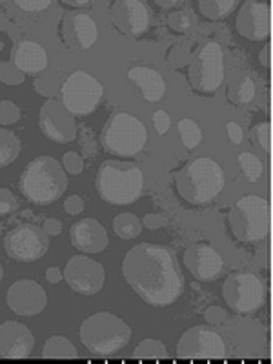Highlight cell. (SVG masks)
Returning a JSON list of instances; mask_svg holds the SVG:
<instances>
[{
  "label": "cell",
  "instance_id": "1",
  "mask_svg": "<svg viewBox=\"0 0 273 364\" xmlns=\"http://www.w3.org/2000/svg\"><path fill=\"white\" fill-rule=\"evenodd\" d=\"M126 281L146 304L170 306L182 294L177 257L166 246L142 242L126 253L122 262Z\"/></svg>",
  "mask_w": 273,
  "mask_h": 364
},
{
  "label": "cell",
  "instance_id": "2",
  "mask_svg": "<svg viewBox=\"0 0 273 364\" xmlns=\"http://www.w3.org/2000/svg\"><path fill=\"white\" fill-rule=\"evenodd\" d=\"M97 193L113 206H128L141 199L144 191V173L133 162L106 161L100 164L95 178Z\"/></svg>",
  "mask_w": 273,
  "mask_h": 364
},
{
  "label": "cell",
  "instance_id": "3",
  "mask_svg": "<svg viewBox=\"0 0 273 364\" xmlns=\"http://www.w3.org/2000/svg\"><path fill=\"white\" fill-rule=\"evenodd\" d=\"M224 170L213 159L199 157L186 164L175 175V184L186 203L203 206L219 197L224 190Z\"/></svg>",
  "mask_w": 273,
  "mask_h": 364
},
{
  "label": "cell",
  "instance_id": "4",
  "mask_svg": "<svg viewBox=\"0 0 273 364\" xmlns=\"http://www.w3.org/2000/svg\"><path fill=\"white\" fill-rule=\"evenodd\" d=\"M18 186L29 203L48 206L63 197L68 178L64 168L53 157H37L24 168Z\"/></svg>",
  "mask_w": 273,
  "mask_h": 364
},
{
  "label": "cell",
  "instance_id": "5",
  "mask_svg": "<svg viewBox=\"0 0 273 364\" xmlns=\"http://www.w3.org/2000/svg\"><path fill=\"white\" fill-rule=\"evenodd\" d=\"M132 339V328L108 311L91 315L80 326V341L90 353L108 357L120 352Z\"/></svg>",
  "mask_w": 273,
  "mask_h": 364
},
{
  "label": "cell",
  "instance_id": "6",
  "mask_svg": "<svg viewBox=\"0 0 273 364\" xmlns=\"http://www.w3.org/2000/svg\"><path fill=\"white\" fill-rule=\"evenodd\" d=\"M102 146L117 157H136L148 142V129L132 113L117 112L108 119L102 129Z\"/></svg>",
  "mask_w": 273,
  "mask_h": 364
},
{
  "label": "cell",
  "instance_id": "7",
  "mask_svg": "<svg viewBox=\"0 0 273 364\" xmlns=\"http://www.w3.org/2000/svg\"><path fill=\"white\" fill-rule=\"evenodd\" d=\"M230 226L240 242L257 245L269 233L268 200L257 195H246L230 211Z\"/></svg>",
  "mask_w": 273,
  "mask_h": 364
},
{
  "label": "cell",
  "instance_id": "8",
  "mask_svg": "<svg viewBox=\"0 0 273 364\" xmlns=\"http://www.w3.org/2000/svg\"><path fill=\"white\" fill-rule=\"evenodd\" d=\"M102 84L93 75L82 70L70 75L66 82H64L63 90H60V100H63L60 104L73 117L91 115L99 108V104L102 102Z\"/></svg>",
  "mask_w": 273,
  "mask_h": 364
},
{
  "label": "cell",
  "instance_id": "9",
  "mask_svg": "<svg viewBox=\"0 0 273 364\" xmlns=\"http://www.w3.org/2000/svg\"><path fill=\"white\" fill-rule=\"evenodd\" d=\"M224 301L235 314L248 315L257 311L266 301V286L252 272H237L223 286Z\"/></svg>",
  "mask_w": 273,
  "mask_h": 364
},
{
  "label": "cell",
  "instance_id": "10",
  "mask_svg": "<svg viewBox=\"0 0 273 364\" xmlns=\"http://www.w3.org/2000/svg\"><path fill=\"white\" fill-rule=\"evenodd\" d=\"M190 82L195 91L211 95L215 93L224 82V55L223 48L217 42H208L191 60Z\"/></svg>",
  "mask_w": 273,
  "mask_h": 364
},
{
  "label": "cell",
  "instance_id": "11",
  "mask_svg": "<svg viewBox=\"0 0 273 364\" xmlns=\"http://www.w3.org/2000/svg\"><path fill=\"white\" fill-rule=\"evenodd\" d=\"M178 359H224L226 343L215 330L206 326H193L184 331L177 344Z\"/></svg>",
  "mask_w": 273,
  "mask_h": 364
},
{
  "label": "cell",
  "instance_id": "12",
  "mask_svg": "<svg viewBox=\"0 0 273 364\" xmlns=\"http://www.w3.org/2000/svg\"><path fill=\"white\" fill-rule=\"evenodd\" d=\"M4 248L11 259L18 262H35L48 253L50 240L44 230L33 224H22L6 235Z\"/></svg>",
  "mask_w": 273,
  "mask_h": 364
},
{
  "label": "cell",
  "instance_id": "13",
  "mask_svg": "<svg viewBox=\"0 0 273 364\" xmlns=\"http://www.w3.org/2000/svg\"><path fill=\"white\" fill-rule=\"evenodd\" d=\"M64 279L73 291L80 295H95L102 290L106 273L100 262L90 257L77 255L70 259L64 268Z\"/></svg>",
  "mask_w": 273,
  "mask_h": 364
},
{
  "label": "cell",
  "instance_id": "14",
  "mask_svg": "<svg viewBox=\"0 0 273 364\" xmlns=\"http://www.w3.org/2000/svg\"><path fill=\"white\" fill-rule=\"evenodd\" d=\"M38 124H41L42 133L50 141L58 142V144L71 142L75 139V135H77L73 115L64 108L63 104L57 102V100H48L42 106Z\"/></svg>",
  "mask_w": 273,
  "mask_h": 364
},
{
  "label": "cell",
  "instance_id": "15",
  "mask_svg": "<svg viewBox=\"0 0 273 364\" xmlns=\"http://www.w3.org/2000/svg\"><path fill=\"white\" fill-rule=\"evenodd\" d=\"M6 301L15 314L22 315V317H33L46 308L48 295L41 284L29 281V279H22L9 286Z\"/></svg>",
  "mask_w": 273,
  "mask_h": 364
},
{
  "label": "cell",
  "instance_id": "16",
  "mask_svg": "<svg viewBox=\"0 0 273 364\" xmlns=\"http://www.w3.org/2000/svg\"><path fill=\"white\" fill-rule=\"evenodd\" d=\"M237 29L240 37L248 41H266L272 31V11L266 2H245L237 17Z\"/></svg>",
  "mask_w": 273,
  "mask_h": 364
},
{
  "label": "cell",
  "instance_id": "17",
  "mask_svg": "<svg viewBox=\"0 0 273 364\" xmlns=\"http://www.w3.org/2000/svg\"><path fill=\"white\" fill-rule=\"evenodd\" d=\"M184 264L197 281H215L223 273L224 261L210 245H193L184 252Z\"/></svg>",
  "mask_w": 273,
  "mask_h": 364
},
{
  "label": "cell",
  "instance_id": "18",
  "mask_svg": "<svg viewBox=\"0 0 273 364\" xmlns=\"http://www.w3.org/2000/svg\"><path fill=\"white\" fill-rule=\"evenodd\" d=\"M113 24L129 37H141L149 28L148 6L139 0H122L112 8Z\"/></svg>",
  "mask_w": 273,
  "mask_h": 364
},
{
  "label": "cell",
  "instance_id": "19",
  "mask_svg": "<svg viewBox=\"0 0 273 364\" xmlns=\"http://www.w3.org/2000/svg\"><path fill=\"white\" fill-rule=\"evenodd\" d=\"M99 29L87 13H68L63 21V38L70 50H90L97 42Z\"/></svg>",
  "mask_w": 273,
  "mask_h": 364
},
{
  "label": "cell",
  "instance_id": "20",
  "mask_svg": "<svg viewBox=\"0 0 273 364\" xmlns=\"http://www.w3.org/2000/svg\"><path fill=\"white\" fill-rule=\"evenodd\" d=\"M35 348V337L28 326L6 321L0 326V355L6 359H26Z\"/></svg>",
  "mask_w": 273,
  "mask_h": 364
},
{
  "label": "cell",
  "instance_id": "21",
  "mask_svg": "<svg viewBox=\"0 0 273 364\" xmlns=\"http://www.w3.org/2000/svg\"><path fill=\"white\" fill-rule=\"evenodd\" d=\"M71 245L82 253H99L108 246V233L95 219H82L70 230Z\"/></svg>",
  "mask_w": 273,
  "mask_h": 364
},
{
  "label": "cell",
  "instance_id": "22",
  "mask_svg": "<svg viewBox=\"0 0 273 364\" xmlns=\"http://www.w3.org/2000/svg\"><path fill=\"white\" fill-rule=\"evenodd\" d=\"M11 64L21 73H41L48 66V53L38 42L33 41H18L13 46Z\"/></svg>",
  "mask_w": 273,
  "mask_h": 364
},
{
  "label": "cell",
  "instance_id": "23",
  "mask_svg": "<svg viewBox=\"0 0 273 364\" xmlns=\"http://www.w3.org/2000/svg\"><path fill=\"white\" fill-rule=\"evenodd\" d=\"M128 79L141 90L146 102H159L166 95L164 77L157 70L148 66H135L128 71Z\"/></svg>",
  "mask_w": 273,
  "mask_h": 364
},
{
  "label": "cell",
  "instance_id": "24",
  "mask_svg": "<svg viewBox=\"0 0 273 364\" xmlns=\"http://www.w3.org/2000/svg\"><path fill=\"white\" fill-rule=\"evenodd\" d=\"M44 359H77V348L66 339V337H51L42 348Z\"/></svg>",
  "mask_w": 273,
  "mask_h": 364
},
{
  "label": "cell",
  "instance_id": "25",
  "mask_svg": "<svg viewBox=\"0 0 273 364\" xmlns=\"http://www.w3.org/2000/svg\"><path fill=\"white\" fill-rule=\"evenodd\" d=\"M237 6L239 2L235 0H200L199 2L200 13L210 21H223L228 15H232Z\"/></svg>",
  "mask_w": 273,
  "mask_h": 364
},
{
  "label": "cell",
  "instance_id": "26",
  "mask_svg": "<svg viewBox=\"0 0 273 364\" xmlns=\"http://www.w3.org/2000/svg\"><path fill=\"white\" fill-rule=\"evenodd\" d=\"M21 154V141L15 133L0 129V168H6L17 161Z\"/></svg>",
  "mask_w": 273,
  "mask_h": 364
},
{
  "label": "cell",
  "instance_id": "27",
  "mask_svg": "<svg viewBox=\"0 0 273 364\" xmlns=\"http://www.w3.org/2000/svg\"><path fill=\"white\" fill-rule=\"evenodd\" d=\"M113 230L117 235L124 240H132L141 235L142 220L132 213H120L113 219Z\"/></svg>",
  "mask_w": 273,
  "mask_h": 364
},
{
  "label": "cell",
  "instance_id": "28",
  "mask_svg": "<svg viewBox=\"0 0 273 364\" xmlns=\"http://www.w3.org/2000/svg\"><path fill=\"white\" fill-rule=\"evenodd\" d=\"M178 135L182 139V144L186 146L188 149H193L200 144L203 141V129L200 126L191 119H182L178 120Z\"/></svg>",
  "mask_w": 273,
  "mask_h": 364
},
{
  "label": "cell",
  "instance_id": "29",
  "mask_svg": "<svg viewBox=\"0 0 273 364\" xmlns=\"http://www.w3.org/2000/svg\"><path fill=\"white\" fill-rule=\"evenodd\" d=\"M135 359H168V350H166L164 343L157 339H144L136 350L133 352Z\"/></svg>",
  "mask_w": 273,
  "mask_h": 364
},
{
  "label": "cell",
  "instance_id": "30",
  "mask_svg": "<svg viewBox=\"0 0 273 364\" xmlns=\"http://www.w3.org/2000/svg\"><path fill=\"white\" fill-rule=\"evenodd\" d=\"M253 97H255V82L252 77H240L230 87V99L235 100L237 104L252 102Z\"/></svg>",
  "mask_w": 273,
  "mask_h": 364
},
{
  "label": "cell",
  "instance_id": "31",
  "mask_svg": "<svg viewBox=\"0 0 273 364\" xmlns=\"http://www.w3.org/2000/svg\"><path fill=\"white\" fill-rule=\"evenodd\" d=\"M239 166L240 170H242V173H245V177L248 178L250 182L259 181V178L262 177V171H264L262 162L259 161V157H255L253 154H248V151L239 155Z\"/></svg>",
  "mask_w": 273,
  "mask_h": 364
},
{
  "label": "cell",
  "instance_id": "32",
  "mask_svg": "<svg viewBox=\"0 0 273 364\" xmlns=\"http://www.w3.org/2000/svg\"><path fill=\"white\" fill-rule=\"evenodd\" d=\"M168 22H170V28L175 29V31H186V29L191 28V24H193L195 21L193 15H191L190 11H186V9H178V11L171 13Z\"/></svg>",
  "mask_w": 273,
  "mask_h": 364
},
{
  "label": "cell",
  "instance_id": "33",
  "mask_svg": "<svg viewBox=\"0 0 273 364\" xmlns=\"http://www.w3.org/2000/svg\"><path fill=\"white\" fill-rule=\"evenodd\" d=\"M0 80L4 84H9V86H13V84H22L24 73H21L11 63H4L0 64Z\"/></svg>",
  "mask_w": 273,
  "mask_h": 364
},
{
  "label": "cell",
  "instance_id": "34",
  "mask_svg": "<svg viewBox=\"0 0 273 364\" xmlns=\"http://www.w3.org/2000/svg\"><path fill=\"white\" fill-rule=\"evenodd\" d=\"M21 112L13 102L9 100H2L0 102V124H13L15 120H18Z\"/></svg>",
  "mask_w": 273,
  "mask_h": 364
},
{
  "label": "cell",
  "instance_id": "35",
  "mask_svg": "<svg viewBox=\"0 0 273 364\" xmlns=\"http://www.w3.org/2000/svg\"><path fill=\"white\" fill-rule=\"evenodd\" d=\"M255 136L257 142L264 151H272V126L269 122H262L255 128Z\"/></svg>",
  "mask_w": 273,
  "mask_h": 364
},
{
  "label": "cell",
  "instance_id": "36",
  "mask_svg": "<svg viewBox=\"0 0 273 364\" xmlns=\"http://www.w3.org/2000/svg\"><path fill=\"white\" fill-rule=\"evenodd\" d=\"M17 208V199L9 190H0V217L9 215Z\"/></svg>",
  "mask_w": 273,
  "mask_h": 364
},
{
  "label": "cell",
  "instance_id": "37",
  "mask_svg": "<svg viewBox=\"0 0 273 364\" xmlns=\"http://www.w3.org/2000/svg\"><path fill=\"white\" fill-rule=\"evenodd\" d=\"M154 124H155V129H157L159 135H166L168 133V129H170V115L164 112V109H157V112L154 113Z\"/></svg>",
  "mask_w": 273,
  "mask_h": 364
},
{
  "label": "cell",
  "instance_id": "38",
  "mask_svg": "<svg viewBox=\"0 0 273 364\" xmlns=\"http://www.w3.org/2000/svg\"><path fill=\"white\" fill-rule=\"evenodd\" d=\"M204 318H206L210 324L217 326V324H220L226 321V311L219 306H210V308H206V311H204Z\"/></svg>",
  "mask_w": 273,
  "mask_h": 364
},
{
  "label": "cell",
  "instance_id": "39",
  "mask_svg": "<svg viewBox=\"0 0 273 364\" xmlns=\"http://www.w3.org/2000/svg\"><path fill=\"white\" fill-rule=\"evenodd\" d=\"M82 159L79 157L77 154H73V151H70V154L64 155V168H68V170L71 171V173H80L82 171Z\"/></svg>",
  "mask_w": 273,
  "mask_h": 364
},
{
  "label": "cell",
  "instance_id": "40",
  "mask_svg": "<svg viewBox=\"0 0 273 364\" xmlns=\"http://www.w3.org/2000/svg\"><path fill=\"white\" fill-rule=\"evenodd\" d=\"M226 132H228V139H230V142L235 146L240 144L242 139H245V132H242V128H240L237 122H228Z\"/></svg>",
  "mask_w": 273,
  "mask_h": 364
},
{
  "label": "cell",
  "instance_id": "41",
  "mask_svg": "<svg viewBox=\"0 0 273 364\" xmlns=\"http://www.w3.org/2000/svg\"><path fill=\"white\" fill-rule=\"evenodd\" d=\"M17 6L18 8L26 9V11H41V9L50 8L51 2L50 0H37V2H35V0H31V2H29V0H18Z\"/></svg>",
  "mask_w": 273,
  "mask_h": 364
},
{
  "label": "cell",
  "instance_id": "42",
  "mask_svg": "<svg viewBox=\"0 0 273 364\" xmlns=\"http://www.w3.org/2000/svg\"><path fill=\"white\" fill-rule=\"evenodd\" d=\"M64 208H66V211L70 215H79L80 211L84 210V200L80 199V197H77V195H73V197H70V199L64 203Z\"/></svg>",
  "mask_w": 273,
  "mask_h": 364
},
{
  "label": "cell",
  "instance_id": "43",
  "mask_svg": "<svg viewBox=\"0 0 273 364\" xmlns=\"http://www.w3.org/2000/svg\"><path fill=\"white\" fill-rule=\"evenodd\" d=\"M142 226H146L148 230H159V228L166 226V219L164 217L157 215V213H149V215H146L144 220H142Z\"/></svg>",
  "mask_w": 273,
  "mask_h": 364
},
{
  "label": "cell",
  "instance_id": "44",
  "mask_svg": "<svg viewBox=\"0 0 273 364\" xmlns=\"http://www.w3.org/2000/svg\"><path fill=\"white\" fill-rule=\"evenodd\" d=\"M60 230H63V226H60V223H58V220L48 219L44 223L46 235H58V233H60Z\"/></svg>",
  "mask_w": 273,
  "mask_h": 364
},
{
  "label": "cell",
  "instance_id": "45",
  "mask_svg": "<svg viewBox=\"0 0 273 364\" xmlns=\"http://www.w3.org/2000/svg\"><path fill=\"white\" fill-rule=\"evenodd\" d=\"M46 279L50 282H53V284H57V282L63 279V273L58 272V268H50L46 272Z\"/></svg>",
  "mask_w": 273,
  "mask_h": 364
},
{
  "label": "cell",
  "instance_id": "46",
  "mask_svg": "<svg viewBox=\"0 0 273 364\" xmlns=\"http://www.w3.org/2000/svg\"><path fill=\"white\" fill-rule=\"evenodd\" d=\"M261 63H262V66H266V68H269V64H272V60H269V48H266L264 51H261Z\"/></svg>",
  "mask_w": 273,
  "mask_h": 364
},
{
  "label": "cell",
  "instance_id": "47",
  "mask_svg": "<svg viewBox=\"0 0 273 364\" xmlns=\"http://www.w3.org/2000/svg\"><path fill=\"white\" fill-rule=\"evenodd\" d=\"M66 4H70V6H82V4H86V2H66Z\"/></svg>",
  "mask_w": 273,
  "mask_h": 364
},
{
  "label": "cell",
  "instance_id": "48",
  "mask_svg": "<svg viewBox=\"0 0 273 364\" xmlns=\"http://www.w3.org/2000/svg\"><path fill=\"white\" fill-rule=\"evenodd\" d=\"M2 275H4V272H2V266H0V281H2Z\"/></svg>",
  "mask_w": 273,
  "mask_h": 364
},
{
  "label": "cell",
  "instance_id": "49",
  "mask_svg": "<svg viewBox=\"0 0 273 364\" xmlns=\"http://www.w3.org/2000/svg\"><path fill=\"white\" fill-rule=\"evenodd\" d=\"M0 50H2V42H0Z\"/></svg>",
  "mask_w": 273,
  "mask_h": 364
}]
</instances>
